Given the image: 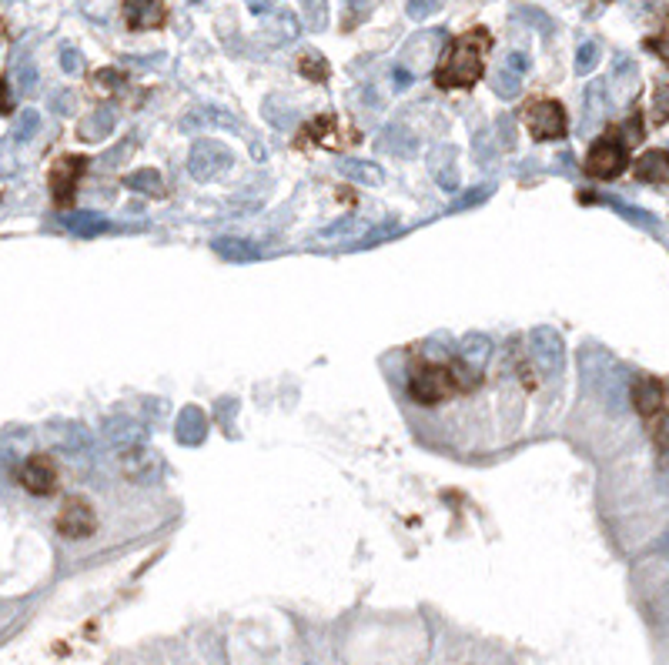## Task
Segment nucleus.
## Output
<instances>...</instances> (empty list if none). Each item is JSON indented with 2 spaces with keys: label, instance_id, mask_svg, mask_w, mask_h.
<instances>
[{
  "label": "nucleus",
  "instance_id": "4be33fe9",
  "mask_svg": "<svg viewBox=\"0 0 669 665\" xmlns=\"http://www.w3.org/2000/svg\"><path fill=\"white\" fill-rule=\"evenodd\" d=\"M505 68L512 70V74H526V68H529V60H526V54H509V60H505Z\"/></svg>",
  "mask_w": 669,
  "mask_h": 665
},
{
  "label": "nucleus",
  "instance_id": "6ab92c4d",
  "mask_svg": "<svg viewBox=\"0 0 669 665\" xmlns=\"http://www.w3.org/2000/svg\"><path fill=\"white\" fill-rule=\"evenodd\" d=\"M519 81H522L519 74H512V70H509V68H502L499 74H496V81H492V87L499 91L502 98H512V94H516V91H519Z\"/></svg>",
  "mask_w": 669,
  "mask_h": 665
},
{
  "label": "nucleus",
  "instance_id": "1a4fd4ad",
  "mask_svg": "<svg viewBox=\"0 0 669 665\" xmlns=\"http://www.w3.org/2000/svg\"><path fill=\"white\" fill-rule=\"evenodd\" d=\"M529 345H532V351H536V361H539V368H543L545 374L562 372V365H566V345H562V338H559L556 332L539 328V332H532Z\"/></svg>",
  "mask_w": 669,
  "mask_h": 665
},
{
  "label": "nucleus",
  "instance_id": "5701e85b",
  "mask_svg": "<svg viewBox=\"0 0 669 665\" xmlns=\"http://www.w3.org/2000/svg\"><path fill=\"white\" fill-rule=\"evenodd\" d=\"M14 111V100H11V87L0 81V114H11Z\"/></svg>",
  "mask_w": 669,
  "mask_h": 665
},
{
  "label": "nucleus",
  "instance_id": "f03ea898",
  "mask_svg": "<svg viewBox=\"0 0 669 665\" xmlns=\"http://www.w3.org/2000/svg\"><path fill=\"white\" fill-rule=\"evenodd\" d=\"M482 385V372H475L469 361H448V365H422L408 378V395L418 405H442L452 395H465Z\"/></svg>",
  "mask_w": 669,
  "mask_h": 665
},
{
  "label": "nucleus",
  "instance_id": "423d86ee",
  "mask_svg": "<svg viewBox=\"0 0 669 665\" xmlns=\"http://www.w3.org/2000/svg\"><path fill=\"white\" fill-rule=\"evenodd\" d=\"M84 167H87V157H60L54 167H51V195H54L57 208H70L74 204V195H77V184L84 178Z\"/></svg>",
  "mask_w": 669,
  "mask_h": 665
},
{
  "label": "nucleus",
  "instance_id": "9d476101",
  "mask_svg": "<svg viewBox=\"0 0 669 665\" xmlns=\"http://www.w3.org/2000/svg\"><path fill=\"white\" fill-rule=\"evenodd\" d=\"M633 408L640 412L642 418L656 415V412H666V381L656 378V374H646L633 385Z\"/></svg>",
  "mask_w": 669,
  "mask_h": 665
},
{
  "label": "nucleus",
  "instance_id": "b1692460",
  "mask_svg": "<svg viewBox=\"0 0 669 665\" xmlns=\"http://www.w3.org/2000/svg\"><path fill=\"white\" fill-rule=\"evenodd\" d=\"M121 81H125V74H117V70H114V74H111V70H104V74H98V84H108L111 91H114V87H117Z\"/></svg>",
  "mask_w": 669,
  "mask_h": 665
},
{
  "label": "nucleus",
  "instance_id": "9b49d317",
  "mask_svg": "<svg viewBox=\"0 0 669 665\" xmlns=\"http://www.w3.org/2000/svg\"><path fill=\"white\" fill-rule=\"evenodd\" d=\"M125 20L131 30H157L165 28L167 11L161 0H125Z\"/></svg>",
  "mask_w": 669,
  "mask_h": 665
},
{
  "label": "nucleus",
  "instance_id": "412c9836",
  "mask_svg": "<svg viewBox=\"0 0 669 665\" xmlns=\"http://www.w3.org/2000/svg\"><path fill=\"white\" fill-rule=\"evenodd\" d=\"M302 68L311 81H325L328 77V64H318V57H302Z\"/></svg>",
  "mask_w": 669,
  "mask_h": 665
},
{
  "label": "nucleus",
  "instance_id": "393cba45",
  "mask_svg": "<svg viewBox=\"0 0 669 665\" xmlns=\"http://www.w3.org/2000/svg\"><path fill=\"white\" fill-rule=\"evenodd\" d=\"M64 68H68V70H81V54L68 47V51H64Z\"/></svg>",
  "mask_w": 669,
  "mask_h": 665
},
{
  "label": "nucleus",
  "instance_id": "dca6fc26",
  "mask_svg": "<svg viewBox=\"0 0 669 665\" xmlns=\"http://www.w3.org/2000/svg\"><path fill=\"white\" fill-rule=\"evenodd\" d=\"M646 421V429H649V438H653L656 452L663 455L666 452V412H656V415L642 418Z\"/></svg>",
  "mask_w": 669,
  "mask_h": 665
},
{
  "label": "nucleus",
  "instance_id": "aec40b11",
  "mask_svg": "<svg viewBox=\"0 0 669 665\" xmlns=\"http://www.w3.org/2000/svg\"><path fill=\"white\" fill-rule=\"evenodd\" d=\"M596 60H600V47H596V44H583V47H579V57H576V68L585 74V70L596 68Z\"/></svg>",
  "mask_w": 669,
  "mask_h": 665
},
{
  "label": "nucleus",
  "instance_id": "a211bd4d",
  "mask_svg": "<svg viewBox=\"0 0 669 665\" xmlns=\"http://www.w3.org/2000/svg\"><path fill=\"white\" fill-rule=\"evenodd\" d=\"M342 171H345V174H355L359 180H368V184L382 180V167L362 164V161H342Z\"/></svg>",
  "mask_w": 669,
  "mask_h": 665
},
{
  "label": "nucleus",
  "instance_id": "f8f14e48",
  "mask_svg": "<svg viewBox=\"0 0 669 665\" xmlns=\"http://www.w3.org/2000/svg\"><path fill=\"white\" fill-rule=\"evenodd\" d=\"M636 178L646 180V184H656V188H663L669 178V161H666V151H646V157H642L640 164H636Z\"/></svg>",
  "mask_w": 669,
  "mask_h": 665
},
{
  "label": "nucleus",
  "instance_id": "7ed1b4c3",
  "mask_svg": "<svg viewBox=\"0 0 669 665\" xmlns=\"http://www.w3.org/2000/svg\"><path fill=\"white\" fill-rule=\"evenodd\" d=\"M626 167H629L626 140L619 138L616 131H606V134L589 148V154H585V174L596 180L619 178Z\"/></svg>",
  "mask_w": 669,
  "mask_h": 665
},
{
  "label": "nucleus",
  "instance_id": "a878e982",
  "mask_svg": "<svg viewBox=\"0 0 669 665\" xmlns=\"http://www.w3.org/2000/svg\"><path fill=\"white\" fill-rule=\"evenodd\" d=\"M429 7H432V0H412V4H408V14L422 17L425 11H429Z\"/></svg>",
  "mask_w": 669,
  "mask_h": 665
},
{
  "label": "nucleus",
  "instance_id": "20e7f679",
  "mask_svg": "<svg viewBox=\"0 0 669 665\" xmlns=\"http://www.w3.org/2000/svg\"><path fill=\"white\" fill-rule=\"evenodd\" d=\"M526 124H529V134L536 140H559L566 138L569 131V117H566V108L552 98H536L526 104Z\"/></svg>",
  "mask_w": 669,
  "mask_h": 665
},
{
  "label": "nucleus",
  "instance_id": "0eeeda50",
  "mask_svg": "<svg viewBox=\"0 0 669 665\" xmlns=\"http://www.w3.org/2000/svg\"><path fill=\"white\" fill-rule=\"evenodd\" d=\"M228 164H231V151L224 144H218V140H197L191 148V157H188V171L197 180L218 178L222 171H228Z\"/></svg>",
  "mask_w": 669,
  "mask_h": 665
},
{
  "label": "nucleus",
  "instance_id": "4468645a",
  "mask_svg": "<svg viewBox=\"0 0 669 665\" xmlns=\"http://www.w3.org/2000/svg\"><path fill=\"white\" fill-rule=\"evenodd\" d=\"M125 184L131 188V191H141V195H151V197L165 195V180H161V174H157V171H151V167H144V171H134V174H127Z\"/></svg>",
  "mask_w": 669,
  "mask_h": 665
},
{
  "label": "nucleus",
  "instance_id": "39448f33",
  "mask_svg": "<svg viewBox=\"0 0 669 665\" xmlns=\"http://www.w3.org/2000/svg\"><path fill=\"white\" fill-rule=\"evenodd\" d=\"M54 525H57V535L77 541V539H87V535L98 532V515H94V509H91V501H84L81 495H74V499L64 501V509L57 512Z\"/></svg>",
  "mask_w": 669,
  "mask_h": 665
},
{
  "label": "nucleus",
  "instance_id": "f3484780",
  "mask_svg": "<svg viewBox=\"0 0 669 665\" xmlns=\"http://www.w3.org/2000/svg\"><path fill=\"white\" fill-rule=\"evenodd\" d=\"M486 355H488V341H486V338L472 334V338H465V341H462V361H469V365H479V361H486Z\"/></svg>",
  "mask_w": 669,
  "mask_h": 665
},
{
  "label": "nucleus",
  "instance_id": "6e6552de",
  "mask_svg": "<svg viewBox=\"0 0 669 665\" xmlns=\"http://www.w3.org/2000/svg\"><path fill=\"white\" fill-rule=\"evenodd\" d=\"M20 485L28 488L30 495H51L57 488V465L51 455H34L20 465Z\"/></svg>",
  "mask_w": 669,
  "mask_h": 665
},
{
  "label": "nucleus",
  "instance_id": "ddd939ff",
  "mask_svg": "<svg viewBox=\"0 0 669 665\" xmlns=\"http://www.w3.org/2000/svg\"><path fill=\"white\" fill-rule=\"evenodd\" d=\"M205 415L197 412V408H184L181 418H178V438H181L184 445H197L201 438H205Z\"/></svg>",
  "mask_w": 669,
  "mask_h": 665
},
{
  "label": "nucleus",
  "instance_id": "f257e3e1",
  "mask_svg": "<svg viewBox=\"0 0 669 665\" xmlns=\"http://www.w3.org/2000/svg\"><path fill=\"white\" fill-rule=\"evenodd\" d=\"M488 47H492V37H488L486 28L465 30L462 37H455L446 47V54L435 68V84L442 91H469L486 74Z\"/></svg>",
  "mask_w": 669,
  "mask_h": 665
},
{
  "label": "nucleus",
  "instance_id": "2eb2a0df",
  "mask_svg": "<svg viewBox=\"0 0 669 665\" xmlns=\"http://www.w3.org/2000/svg\"><path fill=\"white\" fill-rule=\"evenodd\" d=\"M114 127V117L108 111H98V114H91L87 121H84L81 127H77V134H81V140H101L108 131Z\"/></svg>",
  "mask_w": 669,
  "mask_h": 665
},
{
  "label": "nucleus",
  "instance_id": "bb28decb",
  "mask_svg": "<svg viewBox=\"0 0 669 665\" xmlns=\"http://www.w3.org/2000/svg\"><path fill=\"white\" fill-rule=\"evenodd\" d=\"M351 4H362V0H351Z\"/></svg>",
  "mask_w": 669,
  "mask_h": 665
}]
</instances>
